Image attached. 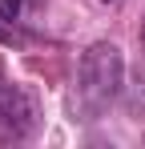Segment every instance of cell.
<instances>
[{
	"label": "cell",
	"mask_w": 145,
	"mask_h": 149,
	"mask_svg": "<svg viewBox=\"0 0 145 149\" xmlns=\"http://www.w3.org/2000/svg\"><path fill=\"white\" fill-rule=\"evenodd\" d=\"M125 85V61L113 40H97L85 49L77 65V85H72V113L81 121H97L113 101L121 97Z\"/></svg>",
	"instance_id": "6da1fadb"
},
{
	"label": "cell",
	"mask_w": 145,
	"mask_h": 149,
	"mask_svg": "<svg viewBox=\"0 0 145 149\" xmlns=\"http://www.w3.org/2000/svg\"><path fill=\"white\" fill-rule=\"evenodd\" d=\"M36 113H32V101L24 97L20 85H12L8 77L0 73V145H16L32 133Z\"/></svg>",
	"instance_id": "7a4b0ae2"
},
{
	"label": "cell",
	"mask_w": 145,
	"mask_h": 149,
	"mask_svg": "<svg viewBox=\"0 0 145 149\" xmlns=\"http://www.w3.org/2000/svg\"><path fill=\"white\" fill-rule=\"evenodd\" d=\"M133 93H137V101L145 105V24H141V36H137V65H133Z\"/></svg>",
	"instance_id": "3957f363"
},
{
	"label": "cell",
	"mask_w": 145,
	"mask_h": 149,
	"mask_svg": "<svg viewBox=\"0 0 145 149\" xmlns=\"http://www.w3.org/2000/svg\"><path fill=\"white\" fill-rule=\"evenodd\" d=\"M20 12H24V0H0V20L4 24L20 20Z\"/></svg>",
	"instance_id": "277c9868"
},
{
	"label": "cell",
	"mask_w": 145,
	"mask_h": 149,
	"mask_svg": "<svg viewBox=\"0 0 145 149\" xmlns=\"http://www.w3.org/2000/svg\"><path fill=\"white\" fill-rule=\"evenodd\" d=\"M12 40H16V32H12V28H4V24H0V45H12Z\"/></svg>",
	"instance_id": "5b68a950"
},
{
	"label": "cell",
	"mask_w": 145,
	"mask_h": 149,
	"mask_svg": "<svg viewBox=\"0 0 145 149\" xmlns=\"http://www.w3.org/2000/svg\"><path fill=\"white\" fill-rule=\"evenodd\" d=\"M105 4H109V0H105Z\"/></svg>",
	"instance_id": "8992f818"
}]
</instances>
